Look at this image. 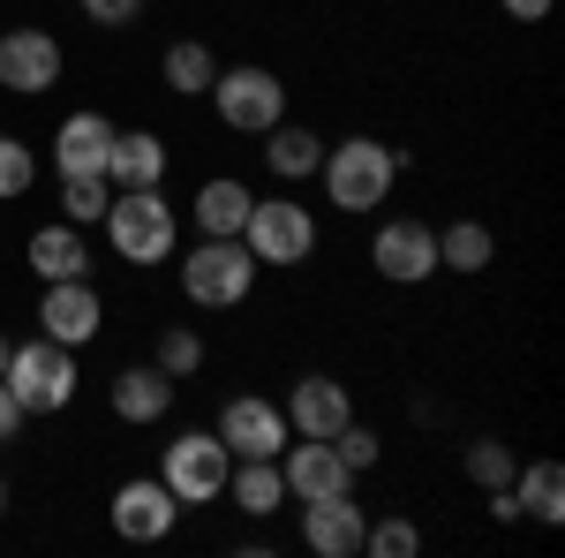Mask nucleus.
Returning a JSON list of instances; mask_svg holds the SVG:
<instances>
[{
    "instance_id": "f257e3e1",
    "label": "nucleus",
    "mask_w": 565,
    "mask_h": 558,
    "mask_svg": "<svg viewBox=\"0 0 565 558\" xmlns=\"http://www.w3.org/2000/svg\"><path fill=\"white\" fill-rule=\"evenodd\" d=\"M415 167L407 159V144L392 151V144H377V136H340V144H324V167H317V181H324V197L340 204V212H377L392 197V181Z\"/></svg>"
},
{
    "instance_id": "f03ea898",
    "label": "nucleus",
    "mask_w": 565,
    "mask_h": 558,
    "mask_svg": "<svg viewBox=\"0 0 565 558\" xmlns=\"http://www.w3.org/2000/svg\"><path fill=\"white\" fill-rule=\"evenodd\" d=\"M106 242H114V257L136 264V272H151V264L174 257L181 242V204L167 197V181H151V189H114V204H106Z\"/></svg>"
},
{
    "instance_id": "7ed1b4c3",
    "label": "nucleus",
    "mask_w": 565,
    "mask_h": 558,
    "mask_svg": "<svg viewBox=\"0 0 565 558\" xmlns=\"http://www.w3.org/2000/svg\"><path fill=\"white\" fill-rule=\"evenodd\" d=\"M257 272L264 264L249 257L242 234H196V250L181 257V295L196 309H242L249 287H257Z\"/></svg>"
},
{
    "instance_id": "20e7f679",
    "label": "nucleus",
    "mask_w": 565,
    "mask_h": 558,
    "mask_svg": "<svg viewBox=\"0 0 565 558\" xmlns=\"http://www.w3.org/2000/svg\"><path fill=\"white\" fill-rule=\"evenodd\" d=\"M0 386L15 392L23 415H61V408L76 400V347L45 340V333H39V340H15V347H8Z\"/></svg>"
},
{
    "instance_id": "39448f33",
    "label": "nucleus",
    "mask_w": 565,
    "mask_h": 558,
    "mask_svg": "<svg viewBox=\"0 0 565 558\" xmlns=\"http://www.w3.org/2000/svg\"><path fill=\"white\" fill-rule=\"evenodd\" d=\"M242 242H249V257L257 264H309L317 257V212L309 204H295L287 189L279 197H257L249 204V219H242Z\"/></svg>"
},
{
    "instance_id": "423d86ee",
    "label": "nucleus",
    "mask_w": 565,
    "mask_h": 558,
    "mask_svg": "<svg viewBox=\"0 0 565 558\" xmlns=\"http://www.w3.org/2000/svg\"><path fill=\"white\" fill-rule=\"evenodd\" d=\"M204 98L218 106V122H226L234 136H264L271 122H287V84H279L271 69H257V61H234V69H218Z\"/></svg>"
},
{
    "instance_id": "0eeeda50",
    "label": "nucleus",
    "mask_w": 565,
    "mask_h": 558,
    "mask_svg": "<svg viewBox=\"0 0 565 558\" xmlns=\"http://www.w3.org/2000/svg\"><path fill=\"white\" fill-rule=\"evenodd\" d=\"M226 468H234V453L218 445V430H181L174 445L159 453V483L181 498V514H189V506H218Z\"/></svg>"
},
{
    "instance_id": "6e6552de",
    "label": "nucleus",
    "mask_w": 565,
    "mask_h": 558,
    "mask_svg": "<svg viewBox=\"0 0 565 558\" xmlns=\"http://www.w3.org/2000/svg\"><path fill=\"white\" fill-rule=\"evenodd\" d=\"M287 408L279 400H264V392H234L226 408H218V445L234 453V461H279L287 453Z\"/></svg>"
},
{
    "instance_id": "1a4fd4ad",
    "label": "nucleus",
    "mask_w": 565,
    "mask_h": 558,
    "mask_svg": "<svg viewBox=\"0 0 565 558\" xmlns=\"http://www.w3.org/2000/svg\"><path fill=\"white\" fill-rule=\"evenodd\" d=\"M106 520H114V536H121V544H167V536L181 528V498L159 483V475H129V483L114 491Z\"/></svg>"
},
{
    "instance_id": "9d476101",
    "label": "nucleus",
    "mask_w": 565,
    "mask_h": 558,
    "mask_svg": "<svg viewBox=\"0 0 565 558\" xmlns=\"http://www.w3.org/2000/svg\"><path fill=\"white\" fill-rule=\"evenodd\" d=\"M370 264H377V280H392V287H423L437 272V227L430 219H385L370 234Z\"/></svg>"
},
{
    "instance_id": "9b49d317",
    "label": "nucleus",
    "mask_w": 565,
    "mask_h": 558,
    "mask_svg": "<svg viewBox=\"0 0 565 558\" xmlns=\"http://www.w3.org/2000/svg\"><path fill=\"white\" fill-rule=\"evenodd\" d=\"M61 69H68V53L39 23H23V31L0 39V91H15V98H45V91L61 84Z\"/></svg>"
},
{
    "instance_id": "f8f14e48",
    "label": "nucleus",
    "mask_w": 565,
    "mask_h": 558,
    "mask_svg": "<svg viewBox=\"0 0 565 558\" xmlns=\"http://www.w3.org/2000/svg\"><path fill=\"white\" fill-rule=\"evenodd\" d=\"M98 325H106V295H98L90 280H45V295H39V333L45 340L90 347Z\"/></svg>"
},
{
    "instance_id": "ddd939ff",
    "label": "nucleus",
    "mask_w": 565,
    "mask_h": 558,
    "mask_svg": "<svg viewBox=\"0 0 565 558\" xmlns=\"http://www.w3.org/2000/svg\"><path fill=\"white\" fill-rule=\"evenodd\" d=\"M279 475H287V498L295 506H309V498H340V491H354L362 475L332 453V438H287V453H279Z\"/></svg>"
},
{
    "instance_id": "4468645a",
    "label": "nucleus",
    "mask_w": 565,
    "mask_h": 558,
    "mask_svg": "<svg viewBox=\"0 0 565 558\" xmlns=\"http://www.w3.org/2000/svg\"><path fill=\"white\" fill-rule=\"evenodd\" d=\"M362 528H370V514L354 506V491H340V498H309L302 506V544L317 558H362Z\"/></svg>"
},
{
    "instance_id": "2eb2a0df",
    "label": "nucleus",
    "mask_w": 565,
    "mask_h": 558,
    "mask_svg": "<svg viewBox=\"0 0 565 558\" xmlns=\"http://www.w3.org/2000/svg\"><path fill=\"white\" fill-rule=\"evenodd\" d=\"M348 415H354V392L340 386V378H324V370L295 378V392H287V430H295V438H332Z\"/></svg>"
},
{
    "instance_id": "dca6fc26",
    "label": "nucleus",
    "mask_w": 565,
    "mask_h": 558,
    "mask_svg": "<svg viewBox=\"0 0 565 558\" xmlns=\"http://www.w3.org/2000/svg\"><path fill=\"white\" fill-rule=\"evenodd\" d=\"M106 151H114V122L84 106V114H68L61 129H53V167L61 173H106Z\"/></svg>"
},
{
    "instance_id": "f3484780",
    "label": "nucleus",
    "mask_w": 565,
    "mask_h": 558,
    "mask_svg": "<svg viewBox=\"0 0 565 558\" xmlns=\"http://www.w3.org/2000/svg\"><path fill=\"white\" fill-rule=\"evenodd\" d=\"M264 167H271L279 189L317 181V167H324V136L302 129V122H271V129H264Z\"/></svg>"
},
{
    "instance_id": "a211bd4d",
    "label": "nucleus",
    "mask_w": 565,
    "mask_h": 558,
    "mask_svg": "<svg viewBox=\"0 0 565 558\" xmlns=\"http://www.w3.org/2000/svg\"><path fill=\"white\" fill-rule=\"evenodd\" d=\"M23 257H31L39 280H90V242H84V227H68V219H45L39 234L23 242Z\"/></svg>"
},
{
    "instance_id": "6ab92c4d",
    "label": "nucleus",
    "mask_w": 565,
    "mask_h": 558,
    "mask_svg": "<svg viewBox=\"0 0 565 558\" xmlns=\"http://www.w3.org/2000/svg\"><path fill=\"white\" fill-rule=\"evenodd\" d=\"M249 204H257V189H249V181H234V173H212V181H196V197H189V219H196V234H242Z\"/></svg>"
},
{
    "instance_id": "aec40b11",
    "label": "nucleus",
    "mask_w": 565,
    "mask_h": 558,
    "mask_svg": "<svg viewBox=\"0 0 565 558\" xmlns=\"http://www.w3.org/2000/svg\"><path fill=\"white\" fill-rule=\"evenodd\" d=\"M218 498H226L234 514H249V520H271L287 506V475H279V461H234Z\"/></svg>"
},
{
    "instance_id": "412c9836",
    "label": "nucleus",
    "mask_w": 565,
    "mask_h": 558,
    "mask_svg": "<svg viewBox=\"0 0 565 558\" xmlns=\"http://www.w3.org/2000/svg\"><path fill=\"white\" fill-rule=\"evenodd\" d=\"M106 181H114V189H151V181H167V144L151 129H114Z\"/></svg>"
},
{
    "instance_id": "4be33fe9",
    "label": "nucleus",
    "mask_w": 565,
    "mask_h": 558,
    "mask_svg": "<svg viewBox=\"0 0 565 558\" xmlns=\"http://www.w3.org/2000/svg\"><path fill=\"white\" fill-rule=\"evenodd\" d=\"M174 408V378L159 370V362H129L121 378H114V415L121 423H159Z\"/></svg>"
},
{
    "instance_id": "5701e85b",
    "label": "nucleus",
    "mask_w": 565,
    "mask_h": 558,
    "mask_svg": "<svg viewBox=\"0 0 565 558\" xmlns=\"http://www.w3.org/2000/svg\"><path fill=\"white\" fill-rule=\"evenodd\" d=\"M513 498H521V520L558 528L565 520V468L558 461H521V468H513Z\"/></svg>"
},
{
    "instance_id": "b1692460",
    "label": "nucleus",
    "mask_w": 565,
    "mask_h": 558,
    "mask_svg": "<svg viewBox=\"0 0 565 558\" xmlns=\"http://www.w3.org/2000/svg\"><path fill=\"white\" fill-rule=\"evenodd\" d=\"M218 76V53L204 39H174L167 53H159V84L174 91V98H204Z\"/></svg>"
},
{
    "instance_id": "393cba45",
    "label": "nucleus",
    "mask_w": 565,
    "mask_h": 558,
    "mask_svg": "<svg viewBox=\"0 0 565 558\" xmlns=\"http://www.w3.org/2000/svg\"><path fill=\"white\" fill-rule=\"evenodd\" d=\"M490 257H498V242H490L482 219H452V227H437V272L476 280V272H490Z\"/></svg>"
},
{
    "instance_id": "a878e982",
    "label": "nucleus",
    "mask_w": 565,
    "mask_h": 558,
    "mask_svg": "<svg viewBox=\"0 0 565 558\" xmlns=\"http://www.w3.org/2000/svg\"><path fill=\"white\" fill-rule=\"evenodd\" d=\"M114 204V181L106 173H61V219L68 227H98Z\"/></svg>"
},
{
    "instance_id": "bb28decb",
    "label": "nucleus",
    "mask_w": 565,
    "mask_h": 558,
    "mask_svg": "<svg viewBox=\"0 0 565 558\" xmlns=\"http://www.w3.org/2000/svg\"><path fill=\"white\" fill-rule=\"evenodd\" d=\"M151 362H159L174 386L196 378V370H204V333H196V325H159V355H151Z\"/></svg>"
},
{
    "instance_id": "cd10ccee",
    "label": "nucleus",
    "mask_w": 565,
    "mask_h": 558,
    "mask_svg": "<svg viewBox=\"0 0 565 558\" xmlns=\"http://www.w3.org/2000/svg\"><path fill=\"white\" fill-rule=\"evenodd\" d=\"M460 468H468V483H476V491H505V483H513V468H521V453H513V445H498V438H476Z\"/></svg>"
},
{
    "instance_id": "c85d7f7f",
    "label": "nucleus",
    "mask_w": 565,
    "mask_h": 558,
    "mask_svg": "<svg viewBox=\"0 0 565 558\" xmlns=\"http://www.w3.org/2000/svg\"><path fill=\"white\" fill-rule=\"evenodd\" d=\"M415 551H423V528L407 514H385L362 528V558H415Z\"/></svg>"
},
{
    "instance_id": "c756f323",
    "label": "nucleus",
    "mask_w": 565,
    "mask_h": 558,
    "mask_svg": "<svg viewBox=\"0 0 565 558\" xmlns=\"http://www.w3.org/2000/svg\"><path fill=\"white\" fill-rule=\"evenodd\" d=\"M31 181H39V151L23 136H0V204L31 197Z\"/></svg>"
},
{
    "instance_id": "7c9ffc66",
    "label": "nucleus",
    "mask_w": 565,
    "mask_h": 558,
    "mask_svg": "<svg viewBox=\"0 0 565 558\" xmlns=\"http://www.w3.org/2000/svg\"><path fill=\"white\" fill-rule=\"evenodd\" d=\"M332 453H340V461H348L354 475H370L377 461H385V438H377L370 423H354V415H348V423L332 430Z\"/></svg>"
},
{
    "instance_id": "2f4dec72",
    "label": "nucleus",
    "mask_w": 565,
    "mask_h": 558,
    "mask_svg": "<svg viewBox=\"0 0 565 558\" xmlns=\"http://www.w3.org/2000/svg\"><path fill=\"white\" fill-rule=\"evenodd\" d=\"M84 15L98 31H129L136 15H143V0H84Z\"/></svg>"
},
{
    "instance_id": "473e14b6",
    "label": "nucleus",
    "mask_w": 565,
    "mask_h": 558,
    "mask_svg": "<svg viewBox=\"0 0 565 558\" xmlns=\"http://www.w3.org/2000/svg\"><path fill=\"white\" fill-rule=\"evenodd\" d=\"M498 8H505V15H513V23H543V15H551V8H558V0H498Z\"/></svg>"
},
{
    "instance_id": "72a5a7b5",
    "label": "nucleus",
    "mask_w": 565,
    "mask_h": 558,
    "mask_svg": "<svg viewBox=\"0 0 565 558\" xmlns=\"http://www.w3.org/2000/svg\"><path fill=\"white\" fill-rule=\"evenodd\" d=\"M31 423V415H23V408H15V392L0 386V445H8V438H15V430Z\"/></svg>"
},
{
    "instance_id": "f704fd0d",
    "label": "nucleus",
    "mask_w": 565,
    "mask_h": 558,
    "mask_svg": "<svg viewBox=\"0 0 565 558\" xmlns=\"http://www.w3.org/2000/svg\"><path fill=\"white\" fill-rule=\"evenodd\" d=\"M8 347H15V340H8V333H0V370H8Z\"/></svg>"
},
{
    "instance_id": "c9c22d12",
    "label": "nucleus",
    "mask_w": 565,
    "mask_h": 558,
    "mask_svg": "<svg viewBox=\"0 0 565 558\" xmlns=\"http://www.w3.org/2000/svg\"><path fill=\"white\" fill-rule=\"evenodd\" d=\"M0 514H8V475H0Z\"/></svg>"
}]
</instances>
